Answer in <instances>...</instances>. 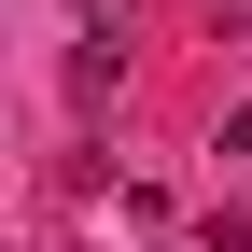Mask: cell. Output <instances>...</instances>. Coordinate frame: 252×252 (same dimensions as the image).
<instances>
[{"label":"cell","mask_w":252,"mask_h":252,"mask_svg":"<svg viewBox=\"0 0 252 252\" xmlns=\"http://www.w3.org/2000/svg\"><path fill=\"white\" fill-rule=\"evenodd\" d=\"M224 154H238V168H252V112H224Z\"/></svg>","instance_id":"6da1fadb"},{"label":"cell","mask_w":252,"mask_h":252,"mask_svg":"<svg viewBox=\"0 0 252 252\" xmlns=\"http://www.w3.org/2000/svg\"><path fill=\"white\" fill-rule=\"evenodd\" d=\"M84 28H126V0H84Z\"/></svg>","instance_id":"7a4b0ae2"},{"label":"cell","mask_w":252,"mask_h":252,"mask_svg":"<svg viewBox=\"0 0 252 252\" xmlns=\"http://www.w3.org/2000/svg\"><path fill=\"white\" fill-rule=\"evenodd\" d=\"M238 252H252V238H238Z\"/></svg>","instance_id":"3957f363"}]
</instances>
